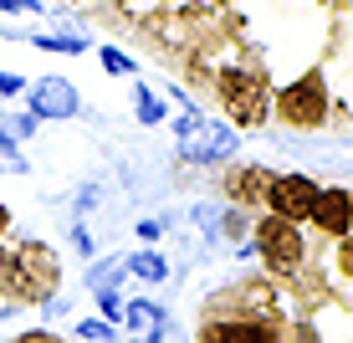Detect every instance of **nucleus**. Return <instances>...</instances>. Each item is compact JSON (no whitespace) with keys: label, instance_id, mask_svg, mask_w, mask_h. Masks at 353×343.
I'll list each match as a JSON object with an SVG mask.
<instances>
[{"label":"nucleus","instance_id":"nucleus-1","mask_svg":"<svg viewBox=\"0 0 353 343\" xmlns=\"http://www.w3.org/2000/svg\"><path fill=\"white\" fill-rule=\"evenodd\" d=\"M256 246H261V256L276 266V272H287V266H297V262H302V236H297V226H292V220H282V215L261 220Z\"/></svg>","mask_w":353,"mask_h":343},{"label":"nucleus","instance_id":"nucleus-2","mask_svg":"<svg viewBox=\"0 0 353 343\" xmlns=\"http://www.w3.org/2000/svg\"><path fill=\"white\" fill-rule=\"evenodd\" d=\"M323 113H327L323 77H302V82H292V88L282 92V118H287V124L312 128V124H323Z\"/></svg>","mask_w":353,"mask_h":343},{"label":"nucleus","instance_id":"nucleus-3","mask_svg":"<svg viewBox=\"0 0 353 343\" xmlns=\"http://www.w3.org/2000/svg\"><path fill=\"white\" fill-rule=\"evenodd\" d=\"M266 200H272V210L282 215V220L297 226V220L312 215V205H318V185H312V179H302V175H282V179H272Z\"/></svg>","mask_w":353,"mask_h":343},{"label":"nucleus","instance_id":"nucleus-4","mask_svg":"<svg viewBox=\"0 0 353 343\" xmlns=\"http://www.w3.org/2000/svg\"><path fill=\"white\" fill-rule=\"evenodd\" d=\"M185 154L190 159H225L236 154V133L221 128V124H200V118H185Z\"/></svg>","mask_w":353,"mask_h":343},{"label":"nucleus","instance_id":"nucleus-5","mask_svg":"<svg viewBox=\"0 0 353 343\" xmlns=\"http://www.w3.org/2000/svg\"><path fill=\"white\" fill-rule=\"evenodd\" d=\"M225 103L236 124H261V77L256 72H225Z\"/></svg>","mask_w":353,"mask_h":343},{"label":"nucleus","instance_id":"nucleus-6","mask_svg":"<svg viewBox=\"0 0 353 343\" xmlns=\"http://www.w3.org/2000/svg\"><path fill=\"white\" fill-rule=\"evenodd\" d=\"M77 88L72 82H62V77H46V82H36L31 88V113L36 118H72L77 113Z\"/></svg>","mask_w":353,"mask_h":343},{"label":"nucleus","instance_id":"nucleus-7","mask_svg":"<svg viewBox=\"0 0 353 343\" xmlns=\"http://www.w3.org/2000/svg\"><path fill=\"white\" fill-rule=\"evenodd\" d=\"M312 220H318L327 236H348V226H353V195L348 190H318Z\"/></svg>","mask_w":353,"mask_h":343},{"label":"nucleus","instance_id":"nucleus-8","mask_svg":"<svg viewBox=\"0 0 353 343\" xmlns=\"http://www.w3.org/2000/svg\"><path fill=\"white\" fill-rule=\"evenodd\" d=\"M123 317H128V338L133 343H159L164 338V313L154 308V302H128Z\"/></svg>","mask_w":353,"mask_h":343},{"label":"nucleus","instance_id":"nucleus-9","mask_svg":"<svg viewBox=\"0 0 353 343\" xmlns=\"http://www.w3.org/2000/svg\"><path fill=\"white\" fill-rule=\"evenodd\" d=\"M205 343H276V333L266 323H210Z\"/></svg>","mask_w":353,"mask_h":343},{"label":"nucleus","instance_id":"nucleus-10","mask_svg":"<svg viewBox=\"0 0 353 343\" xmlns=\"http://www.w3.org/2000/svg\"><path fill=\"white\" fill-rule=\"evenodd\" d=\"M21 272H26L31 282H36V287H52V277H57V262H52V251H41V246H26V251H21Z\"/></svg>","mask_w":353,"mask_h":343},{"label":"nucleus","instance_id":"nucleus-11","mask_svg":"<svg viewBox=\"0 0 353 343\" xmlns=\"http://www.w3.org/2000/svg\"><path fill=\"white\" fill-rule=\"evenodd\" d=\"M128 272L133 277H143V282H164L169 277V266H164V256H154V251H139V256H128Z\"/></svg>","mask_w":353,"mask_h":343},{"label":"nucleus","instance_id":"nucleus-12","mask_svg":"<svg viewBox=\"0 0 353 343\" xmlns=\"http://www.w3.org/2000/svg\"><path fill=\"white\" fill-rule=\"evenodd\" d=\"M230 190H236V195H241V200H261V195H266V190H272V179H266V175H261V169H241V175H236V179H230Z\"/></svg>","mask_w":353,"mask_h":343},{"label":"nucleus","instance_id":"nucleus-13","mask_svg":"<svg viewBox=\"0 0 353 343\" xmlns=\"http://www.w3.org/2000/svg\"><path fill=\"white\" fill-rule=\"evenodd\" d=\"M31 41L46 46V52H82V46H88L82 36H31Z\"/></svg>","mask_w":353,"mask_h":343},{"label":"nucleus","instance_id":"nucleus-14","mask_svg":"<svg viewBox=\"0 0 353 343\" xmlns=\"http://www.w3.org/2000/svg\"><path fill=\"white\" fill-rule=\"evenodd\" d=\"M139 118H143V124H159V118H164V103L149 88H139Z\"/></svg>","mask_w":353,"mask_h":343},{"label":"nucleus","instance_id":"nucleus-15","mask_svg":"<svg viewBox=\"0 0 353 343\" xmlns=\"http://www.w3.org/2000/svg\"><path fill=\"white\" fill-rule=\"evenodd\" d=\"M77 333L92 338V343H103V338H113V328H108V323H77Z\"/></svg>","mask_w":353,"mask_h":343},{"label":"nucleus","instance_id":"nucleus-16","mask_svg":"<svg viewBox=\"0 0 353 343\" xmlns=\"http://www.w3.org/2000/svg\"><path fill=\"white\" fill-rule=\"evenodd\" d=\"M103 67H108V72H133V62H128L123 52H113V46L103 52Z\"/></svg>","mask_w":353,"mask_h":343},{"label":"nucleus","instance_id":"nucleus-17","mask_svg":"<svg viewBox=\"0 0 353 343\" xmlns=\"http://www.w3.org/2000/svg\"><path fill=\"white\" fill-rule=\"evenodd\" d=\"M10 92H21V77H10V72H0V97H10Z\"/></svg>","mask_w":353,"mask_h":343},{"label":"nucleus","instance_id":"nucleus-18","mask_svg":"<svg viewBox=\"0 0 353 343\" xmlns=\"http://www.w3.org/2000/svg\"><path fill=\"white\" fill-rule=\"evenodd\" d=\"M159 231H164L159 220H143V226H139V236H143V241H159Z\"/></svg>","mask_w":353,"mask_h":343},{"label":"nucleus","instance_id":"nucleus-19","mask_svg":"<svg viewBox=\"0 0 353 343\" xmlns=\"http://www.w3.org/2000/svg\"><path fill=\"white\" fill-rule=\"evenodd\" d=\"M6 10H41V0H0Z\"/></svg>","mask_w":353,"mask_h":343},{"label":"nucleus","instance_id":"nucleus-20","mask_svg":"<svg viewBox=\"0 0 353 343\" xmlns=\"http://www.w3.org/2000/svg\"><path fill=\"white\" fill-rule=\"evenodd\" d=\"M21 343H57V338H52V333H26Z\"/></svg>","mask_w":353,"mask_h":343},{"label":"nucleus","instance_id":"nucleus-21","mask_svg":"<svg viewBox=\"0 0 353 343\" xmlns=\"http://www.w3.org/2000/svg\"><path fill=\"white\" fill-rule=\"evenodd\" d=\"M0 231H6V205H0Z\"/></svg>","mask_w":353,"mask_h":343}]
</instances>
